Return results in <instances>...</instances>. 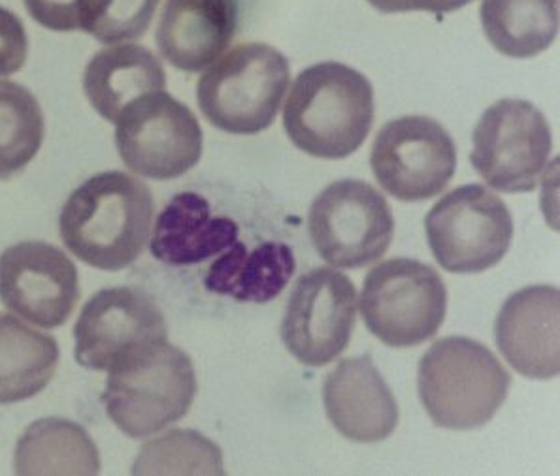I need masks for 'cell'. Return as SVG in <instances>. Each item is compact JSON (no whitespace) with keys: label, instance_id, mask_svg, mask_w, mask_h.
<instances>
[{"label":"cell","instance_id":"6da1fadb","mask_svg":"<svg viewBox=\"0 0 560 476\" xmlns=\"http://www.w3.org/2000/svg\"><path fill=\"white\" fill-rule=\"evenodd\" d=\"M155 202L150 187L125 171H103L70 194L59 217L62 243L83 264L119 272L150 243Z\"/></svg>","mask_w":560,"mask_h":476},{"label":"cell","instance_id":"7a4b0ae2","mask_svg":"<svg viewBox=\"0 0 560 476\" xmlns=\"http://www.w3.org/2000/svg\"><path fill=\"white\" fill-rule=\"evenodd\" d=\"M374 123V88L342 62H317L296 75L283 127L296 150L327 160L353 155Z\"/></svg>","mask_w":560,"mask_h":476},{"label":"cell","instance_id":"3957f363","mask_svg":"<svg viewBox=\"0 0 560 476\" xmlns=\"http://www.w3.org/2000/svg\"><path fill=\"white\" fill-rule=\"evenodd\" d=\"M512 377L478 341L452 335L419 361L417 390L438 428L466 431L491 423L506 402Z\"/></svg>","mask_w":560,"mask_h":476},{"label":"cell","instance_id":"277c9868","mask_svg":"<svg viewBox=\"0 0 560 476\" xmlns=\"http://www.w3.org/2000/svg\"><path fill=\"white\" fill-rule=\"evenodd\" d=\"M289 80L285 55L259 41L240 44L200 75L197 103L215 129L254 136L272 127Z\"/></svg>","mask_w":560,"mask_h":476},{"label":"cell","instance_id":"5b68a950","mask_svg":"<svg viewBox=\"0 0 560 476\" xmlns=\"http://www.w3.org/2000/svg\"><path fill=\"white\" fill-rule=\"evenodd\" d=\"M195 395L191 358L163 341L108 371L103 402L109 420L125 436L148 439L182 420Z\"/></svg>","mask_w":560,"mask_h":476},{"label":"cell","instance_id":"8992f818","mask_svg":"<svg viewBox=\"0 0 560 476\" xmlns=\"http://www.w3.org/2000/svg\"><path fill=\"white\" fill-rule=\"evenodd\" d=\"M361 311L370 334L395 348L431 340L447 313V288L440 273L413 259L376 265L362 285Z\"/></svg>","mask_w":560,"mask_h":476},{"label":"cell","instance_id":"52a82bcc","mask_svg":"<svg viewBox=\"0 0 560 476\" xmlns=\"http://www.w3.org/2000/svg\"><path fill=\"white\" fill-rule=\"evenodd\" d=\"M307 234L325 262L355 270L389 251L395 217L387 198L372 185L342 179L328 185L310 205Z\"/></svg>","mask_w":560,"mask_h":476},{"label":"cell","instance_id":"ba28073f","mask_svg":"<svg viewBox=\"0 0 560 476\" xmlns=\"http://www.w3.org/2000/svg\"><path fill=\"white\" fill-rule=\"evenodd\" d=\"M427 239L438 264L450 273H483L506 257L513 239L508 205L483 185L445 194L427 218Z\"/></svg>","mask_w":560,"mask_h":476},{"label":"cell","instance_id":"9c48e42d","mask_svg":"<svg viewBox=\"0 0 560 476\" xmlns=\"http://www.w3.org/2000/svg\"><path fill=\"white\" fill-rule=\"evenodd\" d=\"M116 145L125 166L158 181L192 170L202 157L199 119L166 91L140 96L116 121Z\"/></svg>","mask_w":560,"mask_h":476},{"label":"cell","instance_id":"30bf717a","mask_svg":"<svg viewBox=\"0 0 560 476\" xmlns=\"http://www.w3.org/2000/svg\"><path fill=\"white\" fill-rule=\"evenodd\" d=\"M470 163L494 191L533 192L553 151V136L540 109L504 98L486 109L474 129Z\"/></svg>","mask_w":560,"mask_h":476},{"label":"cell","instance_id":"8fae6325","mask_svg":"<svg viewBox=\"0 0 560 476\" xmlns=\"http://www.w3.org/2000/svg\"><path fill=\"white\" fill-rule=\"evenodd\" d=\"M370 166L390 197L424 202L444 192L452 181L457 147L450 132L431 117H400L377 132Z\"/></svg>","mask_w":560,"mask_h":476},{"label":"cell","instance_id":"7c38bea8","mask_svg":"<svg viewBox=\"0 0 560 476\" xmlns=\"http://www.w3.org/2000/svg\"><path fill=\"white\" fill-rule=\"evenodd\" d=\"M355 320L353 281L335 267H315L294 285L281 341L302 366L323 368L348 348Z\"/></svg>","mask_w":560,"mask_h":476},{"label":"cell","instance_id":"4fadbf2b","mask_svg":"<svg viewBox=\"0 0 560 476\" xmlns=\"http://www.w3.org/2000/svg\"><path fill=\"white\" fill-rule=\"evenodd\" d=\"M75 361L91 371H112L145 348L168 341L166 320L151 296L132 286L96 293L74 326Z\"/></svg>","mask_w":560,"mask_h":476},{"label":"cell","instance_id":"5bb4252c","mask_svg":"<svg viewBox=\"0 0 560 476\" xmlns=\"http://www.w3.org/2000/svg\"><path fill=\"white\" fill-rule=\"evenodd\" d=\"M80 300L74 262L44 241H23L0 254V301L44 330L70 319Z\"/></svg>","mask_w":560,"mask_h":476},{"label":"cell","instance_id":"9a60e30c","mask_svg":"<svg viewBox=\"0 0 560 476\" xmlns=\"http://www.w3.org/2000/svg\"><path fill=\"white\" fill-rule=\"evenodd\" d=\"M560 293L526 286L508 298L494 322L500 354L526 379L549 381L560 369Z\"/></svg>","mask_w":560,"mask_h":476},{"label":"cell","instance_id":"2e32d148","mask_svg":"<svg viewBox=\"0 0 560 476\" xmlns=\"http://www.w3.org/2000/svg\"><path fill=\"white\" fill-rule=\"evenodd\" d=\"M323 405L340 436L380 442L398 426V405L369 354L340 361L323 384Z\"/></svg>","mask_w":560,"mask_h":476},{"label":"cell","instance_id":"e0dca14e","mask_svg":"<svg viewBox=\"0 0 560 476\" xmlns=\"http://www.w3.org/2000/svg\"><path fill=\"white\" fill-rule=\"evenodd\" d=\"M236 27L234 0H166L155 41L174 69L200 72L225 53Z\"/></svg>","mask_w":560,"mask_h":476},{"label":"cell","instance_id":"ac0fdd59","mask_svg":"<svg viewBox=\"0 0 560 476\" xmlns=\"http://www.w3.org/2000/svg\"><path fill=\"white\" fill-rule=\"evenodd\" d=\"M238 236L233 218L213 215L205 197L179 192L159 213L150 249L159 262L179 267L219 257L238 241Z\"/></svg>","mask_w":560,"mask_h":476},{"label":"cell","instance_id":"d6986e66","mask_svg":"<svg viewBox=\"0 0 560 476\" xmlns=\"http://www.w3.org/2000/svg\"><path fill=\"white\" fill-rule=\"evenodd\" d=\"M166 88V72L150 49L137 44H114L88 62L83 91L98 116L116 124L130 103Z\"/></svg>","mask_w":560,"mask_h":476},{"label":"cell","instance_id":"ffe728a7","mask_svg":"<svg viewBox=\"0 0 560 476\" xmlns=\"http://www.w3.org/2000/svg\"><path fill=\"white\" fill-rule=\"evenodd\" d=\"M294 272L296 260L288 243L267 241L249 251L238 239L210 265L205 286L244 304H268L283 293Z\"/></svg>","mask_w":560,"mask_h":476},{"label":"cell","instance_id":"44dd1931","mask_svg":"<svg viewBox=\"0 0 560 476\" xmlns=\"http://www.w3.org/2000/svg\"><path fill=\"white\" fill-rule=\"evenodd\" d=\"M15 475H98L101 454L80 424L42 418L31 424L15 447Z\"/></svg>","mask_w":560,"mask_h":476},{"label":"cell","instance_id":"7402d4cb","mask_svg":"<svg viewBox=\"0 0 560 476\" xmlns=\"http://www.w3.org/2000/svg\"><path fill=\"white\" fill-rule=\"evenodd\" d=\"M59 366L55 337L0 313V405L25 402L40 394Z\"/></svg>","mask_w":560,"mask_h":476},{"label":"cell","instance_id":"603a6c76","mask_svg":"<svg viewBox=\"0 0 560 476\" xmlns=\"http://www.w3.org/2000/svg\"><path fill=\"white\" fill-rule=\"evenodd\" d=\"M479 17L492 48L512 59L544 53L559 35V0H483Z\"/></svg>","mask_w":560,"mask_h":476},{"label":"cell","instance_id":"cb8c5ba5","mask_svg":"<svg viewBox=\"0 0 560 476\" xmlns=\"http://www.w3.org/2000/svg\"><path fill=\"white\" fill-rule=\"evenodd\" d=\"M44 132V114L36 96L20 83L0 82V181L35 160Z\"/></svg>","mask_w":560,"mask_h":476},{"label":"cell","instance_id":"d4e9b609","mask_svg":"<svg viewBox=\"0 0 560 476\" xmlns=\"http://www.w3.org/2000/svg\"><path fill=\"white\" fill-rule=\"evenodd\" d=\"M132 475H225L223 452L195 429H172L145 442Z\"/></svg>","mask_w":560,"mask_h":476},{"label":"cell","instance_id":"484cf974","mask_svg":"<svg viewBox=\"0 0 560 476\" xmlns=\"http://www.w3.org/2000/svg\"><path fill=\"white\" fill-rule=\"evenodd\" d=\"M161 0H80V28L103 44L138 40L148 33Z\"/></svg>","mask_w":560,"mask_h":476},{"label":"cell","instance_id":"4316f807","mask_svg":"<svg viewBox=\"0 0 560 476\" xmlns=\"http://www.w3.org/2000/svg\"><path fill=\"white\" fill-rule=\"evenodd\" d=\"M28 40L20 17L0 7V78L20 72L25 67Z\"/></svg>","mask_w":560,"mask_h":476},{"label":"cell","instance_id":"83f0119b","mask_svg":"<svg viewBox=\"0 0 560 476\" xmlns=\"http://www.w3.org/2000/svg\"><path fill=\"white\" fill-rule=\"evenodd\" d=\"M28 15L57 33L80 28V0H23Z\"/></svg>","mask_w":560,"mask_h":476},{"label":"cell","instance_id":"f1b7e54d","mask_svg":"<svg viewBox=\"0 0 560 476\" xmlns=\"http://www.w3.org/2000/svg\"><path fill=\"white\" fill-rule=\"evenodd\" d=\"M369 2L383 14H404V12L450 14L470 4L471 0H369Z\"/></svg>","mask_w":560,"mask_h":476}]
</instances>
